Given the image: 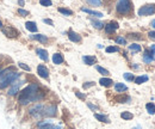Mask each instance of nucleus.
Here are the masks:
<instances>
[{"label":"nucleus","instance_id":"obj_1","mask_svg":"<svg viewBox=\"0 0 155 129\" xmlns=\"http://www.w3.org/2000/svg\"><path fill=\"white\" fill-rule=\"evenodd\" d=\"M44 96V93L39 91V87L37 84H31L29 86H26L24 90H21L19 93V102L21 105H26L30 102H37L39 99H42Z\"/></svg>","mask_w":155,"mask_h":129},{"label":"nucleus","instance_id":"obj_2","mask_svg":"<svg viewBox=\"0 0 155 129\" xmlns=\"http://www.w3.org/2000/svg\"><path fill=\"white\" fill-rule=\"evenodd\" d=\"M19 76H20V73L16 72L13 67H8L5 71H2V73H1V80H0V90L5 89L6 86H8L12 83H15Z\"/></svg>","mask_w":155,"mask_h":129},{"label":"nucleus","instance_id":"obj_3","mask_svg":"<svg viewBox=\"0 0 155 129\" xmlns=\"http://www.w3.org/2000/svg\"><path fill=\"white\" fill-rule=\"evenodd\" d=\"M117 12L120 15H127L131 10V2L130 0H118L117 1Z\"/></svg>","mask_w":155,"mask_h":129},{"label":"nucleus","instance_id":"obj_4","mask_svg":"<svg viewBox=\"0 0 155 129\" xmlns=\"http://www.w3.org/2000/svg\"><path fill=\"white\" fill-rule=\"evenodd\" d=\"M155 13V4H149V5H144L138 10V16H152Z\"/></svg>","mask_w":155,"mask_h":129},{"label":"nucleus","instance_id":"obj_5","mask_svg":"<svg viewBox=\"0 0 155 129\" xmlns=\"http://www.w3.org/2000/svg\"><path fill=\"white\" fill-rule=\"evenodd\" d=\"M56 107L55 105H48V107H44L43 111H42V116H47V117H53L56 115Z\"/></svg>","mask_w":155,"mask_h":129},{"label":"nucleus","instance_id":"obj_6","mask_svg":"<svg viewBox=\"0 0 155 129\" xmlns=\"http://www.w3.org/2000/svg\"><path fill=\"white\" fill-rule=\"evenodd\" d=\"M21 84H23V81H20V80H16L15 83H12L11 85V89L8 90V96H15V94H17L18 91H19V87L21 86Z\"/></svg>","mask_w":155,"mask_h":129},{"label":"nucleus","instance_id":"obj_7","mask_svg":"<svg viewBox=\"0 0 155 129\" xmlns=\"http://www.w3.org/2000/svg\"><path fill=\"white\" fill-rule=\"evenodd\" d=\"M43 108H44V105H42V104H36L35 107H32V108L29 110L30 111V115H32V116H35V117H39V116H42Z\"/></svg>","mask_w":155,"mask_h":129},{"label":"nucleus","instance_id":"obj_8","mask_svg":"<svg viewBox=\"0 0 155 129\" xmlns=\"http://www.w3.org/2000/svg\"><path fill=\"white\" fill-rule=\"evenodd\" d=\"M37 73L41 78H44V79H47L48 76H49V71H48V68L45 67V66H43V65H39L38 67H37Z\"/></svg>","mask_w":155,"mask_h":129},{"label":"nucleus","instance_id":"obj_9","mask_svg":"<svg viewBox=\"0 0 155 129\" xmlns=\"http://www.w3.org/2000/svg\"><path fill=\"white\" fill-rule=\"evenodd\" d=\"M143 61L146 63H150L154 61V55H153V52L150 49H147L144 50V54H143Z\"/></svg>","mask_w":155,"mask_h":129},{"label":"nucleus","instance_id":"obj_10","mask_svg":"<svg viewBox=\"0 0 155 129\" xmlns=\"http://www.w3.org/2000/svg\"><path fill=\"white\" fill-rule=\"evenodd\" d=\"M118 28H119V25H118L117 22H110L107 25H105V31H106L107 34H111V32L116 31Z\"/></svg>","mask_w":155,"mask_h":129},{"label":"nucleus","instance_id":"obj_11","mask_svg":"<svg viewBox=\"0 0 155 129\" xmlns=\"http://www.w3.org/2000/svg\"><path fill=\"white\" fill-rule=\"evenodd\" d=\"M25 28L30 31V32H37V25H36V23L35 22H26L25 23Z\"/></svg>","mask_w":155,"mask_h":129},{"label":"nucleus","instance_id":"obj_12","mask_svg":"<svg viewBox=\"0 0 155 129\" xmlns=\"http://www.w3.org/2000/svg\"><path fill=\"white\" fill-rule=\"evenodd\" d=\"M31 38L32 39H36V41H38L41 43H47L48 42V37L45 36V35H41V34H35V35H31Z\"/></svg>","mask_w":155,"mask_h":129},{"label":"nucleus","instance_id":"obj_13","mask_svg":"<svg viewBox=\"0 0 155 129\" xmlns=\"http://www.w3.org/2000/svg\"><path fill=\"white\" fill-rule=\"evenodd\" d=\"M82 60H84V62L86 63V65H88V66H91V65H94L96 62H97V57L96 56H84L82 57Z\"/></svg>","mask_w":155,"mask_h":129},{"label":"nucleus","instance_id":"obj_14","mask_svg":"<svg viewBox=\"0 0 155 129\" xmlns=\"http://www.w3.org/2000/svg\"><path fill=\"white\" fill-rule=\"evenodd\" d=\"M81 11H82V12H86V13H88V15H92V16H94V17H98V18H101V17H103V13H101V12L93 11V10H90V8H85V7H82Z\"/></svg>","mask_w":155,"mask_h":129},{"label":"nucleus","instance_id":"obj_15","mask_svg":"<svg viewBox=\"0 0 155 129\" xmlns=\"http://www.w3.org/2000/svg\"><path fill=\"white\" fill-rule=\"evenodd\" d=\"M68 37H69V39H71L72 42H75V43L81 41V36H80L79 34H77V32H74V31H69Z\"/></svg>","mask_w":155,"mask_h":129},{"label":"nucleus","instance_id":"obj_16","mask_svg":"<svg viewBox=\"0 0 155 129\" xmlns=\"http://www.w3.org/2000/svg\"><path fill=\"white\" fill-rule=\"evenodd\" d=\"M36 53H37V55L39 56V59H42L43 61H48V52L45 50V49H37L36 50Z\"/></svg>","mask_w":155,"mask_h":129},{"label":"nucleus","instance_id":"obj_17","mask_svg":"<svg viewBox=\"0 0 155 129\" xmlns=\"http://www.w3.org/2000/svg\"><path fill=\"white\" fill-rule=\"evenodd\" d=\"M99 83H100V85L101 86H105V87H110L111 85H112V80L111 79H109V78H101L100 80H99Z\"/></svg>","mask_w":155,"mask_h":129},{"label":"nucleus","instance_id":"obj_18","mask_svg":"<svg viewBox=\"0 0 155 129\" xmlns=\"http://www.w3.org/2000/svg\"><path fill=\"white\" fill-rule=\"evenodd\" d=\"M2 32H4L5 35H7L8 37L17 36V31H16L15 29H12V28H6V29H4V30H2Z\"/></svg>","mask_w":155,"mask_h":129},{"label":"nucleus","instance_id":"obj_19","mask_svg":"<svg viewBox=\"0 0 155 129\" xmlns=\"http://www.w3.org/2000/svg\"><path fill=\"white\" fill-rule=\"evenodd\" d=\"M53 62H54L55 65H61V63L63 62V56L61 55L60 53L54 54V55H53Z\"/></svg>","mask_w":155,"mask_h":129},{"label":"nucleus","instance_id":"obj_20","mask_svg":"<svg viewBox=\"0 0 155 129\" xmlns=\"http://www.w3.org/2000/svg\"><path fill=\"white\" fill-rule=\"evenodd\" d=\"M115 90H116V92H124L128 90V87H127V85H124L122 83H117L115 84Z\"/></svg>","mask_w":155,"mask_h":129},{"label":"nucleus","instance_id":"obj_21","mask_svg":"<svg viewBox=\"0 0 155 129\" xmlns=\"http://www.w3.org/2000/svg\"><path fill=\"white\" fill-rule=\"evenodd\" d=\"M148 75H141V76H137L135 78V83L136 84H143V83H146V81H148Z\"/></svg>","mask_w":155,"mask_h":129},{"label":"nucleus","instance_id":"obj_22","mask_svg":"<svg viewBox=\"0 0 155 129\" xmlns=\"http://www.w3.org/2000/svg\"><path fill=\"white\" fill-rule=\"evenodd\" d=\"M120 117H122L123 120H127V121H129V120H133L134 115H133L131 112H129V111H124V112H122V114H120Z\"/></svg>","mask_w":155,"mask_h":129},{"label":"nucleus","instance_id":"obj_23","mask_svg":"<svg viewBox=\"0 0 155 129\" xmlns=\"http://www.w3.org/2000/svg\"><path fill=\"white\" fill-rule=\"evenodd\" d=\"M94 117L97 118L98 121H100V122H105V123H109V122H110V121H109V118H107L106 116L100 115V114H94Z\"/></svg>","mask_w":155,"mask_h":129},{"label":"nucleus","instance_id":"obj_24","mask_svg":"<svg viewBox=\"0 0 155 129\" xmlns=\"http://www.w3.org/2000/svg\"><path fill=\"white\" fill-rule=\"evenodd\" d=\"M41 129H61V126H55V124H53V123H47V124H44V126H42V127H39Z\"/></svg>","mask_w":155,"mask_h":129},{"label":"nucleus","instance_id":"obj_25","mask_svg":"<svg viewBox=\"0 0 155 129\" xmlns=\"http://www.w3.org/2000/svg\"><path fill=\"white\" fill-rule=\"evenodd\" d=\"M146 109L148 111V114H150V115H154L155 114V105L153 103H148V104L146 105Z\"/></svg>","mask_w":155,"mask_h":129},{"label":"nucleus","instance_id":"obj_26","mask_svg":"<svg viewBox=\"0 0 155 129\" xmlns=\"http://www.w3.org/2000/svg\"><path fill=\"white\" fill-rule=\"evenodd\" d=\"M91 22H92V24H93V26H94L96 29H103V28H104V23H101V22H99V20L91 19Z\"/></svg>","mask_w":155,"mask_h":129},{"label":"nucleus","instance_id":"obj_27","mask_svg":"<svg viewBox=\"0 0 155 129\" xmlns=\"http://www.w3.org/2000/svg\"><path fill=\"white\" fill-rule=\"evenodd\" d=\"M58 12L62 13L63 16H72V15H73V12H72L71 10H68V8H63V7H60V8H58Z\"/></svg>","mask_w":155,"mask_h":129},{"label":"nucleus","instance_id":"obj_28","mask_svg":"<svg viewBox=\"0 0 155 129\" xmlns=\"http://www.w3.org/2000/svg\"><path fill=\"white\" fill-rule=\"evenodd\" d=\"M129 49L133 52V53H137V52H141V46L140 44H136V43H134V44H131V46H129Z\"/></svg>","mask_w":155,"mask_h":129},{"label":"nucleus","instance_id":"obj_29","mask_svg":"<svg viewBox=\"0 0 155 129\" xmlns=\"http://www.w3.org/2000/svg\"><path fill=\"white\" fill-rule=\"evenodd\" d=\"M123 76H124V79L128 80V81H133V80H135V76H134V74L133 73H124L123 74Z\"/></svg>","mask_w":155,"mask_h":129},{"label":"nucleus","instance_id":"obj_30","mask_svg":"<svg viewBox=\"0 0 155 129\" xmlns=\"http://www.w3.org/2000/svg\"><path fill=\"white\" fill-rule=\"evenodd\" d=\"M92 6H101V0H86Z\"/></svg>","mask_w":155,"mask_h":129},{"label":"nucleus","instance_id":"obj_31","mask_svg":"<svg viewBox=\"0 0 155 129\" xmlns=\"http://www.w3.org/2000/svg\"><path fill=\"white\" fill-rule=\"evenodd\" d=\"M96 68H97L98 72H99L100 74H103V75H109V74H110L107 70H105V68H103V67H100V66H97Z\"/></svg>","mask_w":155,"mask_h":129},{"label":"nucleus","instance_id":"obj_32","mask_svg":"<svg viewBox=\"0 0 155 129\" xmlns=\"http://www.w3.org/2000/svg\"><path fill=\"white\" fill-rule=\"evenodd\" d=\"M117 100H119V103H127V102H130V97L125 96V97H118Z\"/></svg>","mask_w":155,"mask_h":129},{"label":"nucleus","instance_id":"obj_33","mask_svg":"<svg viewBox=\"0 0 155 129\" xmlns=\"http://www.w3.org/2000/svg\"><path fill=\"white\" fill-rule=\"evenodd\" d=\"M39 4L42 6L48 7V6H51V0H39Z\"/></svg>","mask_w":155,"mask_h":129},{"label":"nucleus","instance_id":"obj_34","mask_svg":"<svg viewBox=\"0 0 155 129\" xmlns=\"http://www.w3.org/2000/svg\"><path fill=\"white\" fill-rule=\"evenodd\" d=\"M105 50H106V53H117L119 49L117 47H107Z\"/></svg>","mask_w":155,"mask_h":129},{"label":"nucleus","instance_id":"obj_35","mask_svg":"<svg viewBox=\"0 0 155 129\" xmlns=\"http://www.w3.org/2000/svg\"><path fill=\"white\" fill-rule=\"evenodd\" d=\"M116 43H118V44H127V41H125V38H123V37H117Z\"/></svg>","mask_w":155,"mask_h":129},{"label":"nucleus","instance_id":"obj_36","mask_svg":"<svg viewBox=\"0 0 155 129\" xmlns=\"http://www.w3.org/2000/svg\"><path fill=\"white\" fill-rule=\"evenodd\" d=\"M19 67L21 70H25V71H28V72H30V67L28 66V65H25V63H23V62H19Z\"/></svg>","mask_w":155,"mask_h":129},{"label":"nucleus","instance_id":"obj_37","mask_svg":"<svg viewBox=\"0 0 155 129\" xmlns=\"http://www.w3.org/2000/svg\"><path fill=\"white\" fill-rule=\"evenodd\" d=\"M18 13H19L20 16H23V17H25V16L29 15V12H28L26 10H23V8H19V10H18Z\"/></svg>","mask_w":155,"mask_h":129},{"label":"nucleus","instance_id":"obj_38","mask_svg":"<svg viewBox=\"0 0 155 129\" xmlns=\"http://www.w3.org/2000/svg\"><path fill=\"white\" fill-rule=\"evenodd\" d=\"M94 85V83H87V84H84V89H88V87H91V86H93Z\"/></svg>","mask_w":155,"mask_h":129},{"label":"nucleus","instance_id":"obj_39","mask_svg":"<svg viewBox=\"0 0 155 129\" xmlns=\"http://www.w3.org/2000/svg\"><path fill=\"white\" fill-rule=\"evenodd\" d=\"M43 22L45 23V24H49V25H54V23H53V20H50V19H43Z\"/></svg>","mask_w":155,"mask_h":129},{"label":"nucleus","instance_id":"obj_40","mask_svg":"<svg viewBox=\"0 0 155 129\" xmlns=\"http://www.w3.org/2000/svg\"><path fill=\"white\" fill-rule=\"evenodd\" d=\"M75 94H77V97L81 98V99H85V98H86V96H85V94H82V93H80V92H75Z\"/></svg>","mask_w":155,"mask_h":129},{"label":"nucleus","instance_id":"obj_41","mask_svg":"<svg viewBox=\"0 0 155 129\" xmlns=\"http://www.w3.org/2000/svg\"><path fill=\"white\" fill-rule=\"evenodd\" d=\"M148 36H149V38H152V39H155V31H149Z\"/></svg>","mask_w":155,"mask_h":129},{"label":"nucleus","instance_id":"obj_42","mask_svg":"<svg viewBox=\"0 0 155 129\" xmlns=\"http://www.w3.org/2000/svg\"><path fill=\"white\" fill-rule=\"evenodd\" d=\"M18 4H19L20 6H24V4H25V1H24V0H19V1H18Z\"/></svg>","mask_w":155,"mask_h":129},{"label":"nucleus","instance_id":"obj_43","mask_svg":"<svg viewBox=\"0 0 155 129\" xmlns=\"http://www.w3.org/2000/svg\"><path fill=\"white\" fill-rule=\"evenodd\" d=\"M88 107H90L91 109H93V110H96V109H97V107H94V105H92V104H88Z\"/></svg>","mask_w":155,"mask_h":129},{"label":"nucleus","instance_id":"obj_44","mask_svg":"<svg viewBox=\"0 0 155 129\" xmlns=\"http://www.w3.org/2000/svg\"><path fill=\"white\" fill-rule=\"evenodd\" d=\"M150 50H152V52H153V53L155 54V44H153V46L150 47Z\"/></svg>","mask_w":155,"mask_h":129},{"label":"nucleus","instance_id":"obj_45","mask_svg":"<svg viewBox=\"0 0 155 129\" xmlns=\"http://www.w3.org/2000/svg\"><path fill=\"white\" fill-rule=\"evenodd\" d=\"M152 26L155 29V19H154V20H152Z\"/></svg>","mask_w":155,"mask_h":129},{"label":"nucleus","instance_id":"obj_46","mask_svg":"<svg viewBox=\"0 0 155 129\" xmlns=\"http://www.w3.org/2000/svg\"><path fill=\"white\" fill-rule=\"evenodd\" d=\"M1 73H2V70L0 68V76H1Z\"/></svg>","mask_w":155,"mask_h":129},{"label":"nucleus","instance_id":"obj_47","mask_svg":"<svg viewBox=\"0 0 155 129\" xmlns=\"http://www.w3.org/2000/svg\"><path fill=\"white\" fill-rule=\"evenodd\" d=\"M1 26H2V23H1V22H0V28H1Z\"/></svg>","mask_w":155,"mask_h":129}]
</instances>
